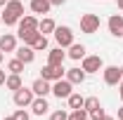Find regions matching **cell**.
<instances>
[{"label": "cell", "instance_id": "obj_1", "mask_svg": "<svg viewBox=\"0 0 123 120\" xmlns=\"http://www.w3.org/2000/svg\"><path fill=\"white\" fill-rule=\"evenodd\" d=\"M21 16H24V2L21 0H7L5 12H2V24L5 26H14V24H19Z\"/></svg>", "mask_w": 123, "mask_h": 120}, {"label": "cell", "instance_id": "obj_2", "mask_svg": "<svg viewBox=\"0 0 123 120\" xmlns=\"http://www.w3.org/2000/svg\"><path fill=\"white\" fill-rule=\"evenodd\" d=\"M80 68L85 71V73H99L102 68H104V61L99 54H85L83 59H80Z\"/></svg>", "mask_w": 123, "mask_h": 120}, {"label": "cell", "instance_id": "obj_3", "mask_svg": "<svg viewBox=\"0 0 123 120\" xmlns=\"http://www.w3.org/2000/svg\"><path fill=\"white\" fill-rule=\"evenodd\" d=\"M55 40L59 47H71L74 45V31L69 26H57L55 28Z\"/></svg>", "mask_w": 123, "mask_h": 120}, {"label": "cell", "instance_id": "obj_4", "mask_svg": "<svg viewBox=\"0 0 123 120\" xmlns=\"http://www.w3.org/2000/svg\"><path fill=\"white\" fill-rule=\"evenodd\" d=\"M71 92H74V85H71L66 78H59V80L52 82V94H55L57 99H66Z\"/></svg>", "mask_w": 123, "mask_h": 120}, {"label": "cell", "instance_id": "obj_5", "mask_svg": "<svg viewBox=\"0 0 123 120\" xmlns=\"http://www.w3.org/2000/svg\"><path fill=\"white\" fill-rule=\"evenodd\" d=\"M102 75H104V82H107L109 87H114V85L121 82L123 71H121V66H104L102 68Z\"/></svg>", "mask_w": 123, "mask_h": 120}, {"label": "cell", "instance_id": "obj_6", "mask_svg": "<svg viewBox=\"0 0 123 120\" xmlns=\"http://www.w3.org/2000/svg\"><path fill=\"white\" fill-rule=\"evenodd\" d=\"M80 31L88 33V35L97 33V31H99V16L97 14H83L80 16Z\"/></svg>", "mask_w": 123, "mask_h": 120}, {"label": "cell", "instance_id": "obj_7", "mask_svg": "<svg viewBox=\"0 0 123 120\" xmlns=\"http://www.w3.org/2000/svg\"><path fill=\"white\" fill-rule=\"evenodd\" d=\"M33 99H36L33 90L19 87V90L14 92V106H17V108H26V106H31V101H33Z\"/></svg>", "mask_w": 123, "mask_h": 120}, {"label": "cell", "instance_id": "obj_8", "mask_svg": "<svg viewBox=\"0 0 123 120\" xmlns=\"http://www.w3.org/2000/svg\"><path fill=\"white\" fill-rule=\"evenodd\" d=\"M64 75H66L64 66H50V64H45V66L40 68V78H45V80H50V82L59 80V78H64Z\"/></svg>", "mask_w": 123, "mask_h": 120}, {"label": "cell", "instance_id": "obj_9", "mask_svg": "<svg viewBox=\"0 0 123 120\" xmlns=\"http://www.w3.org/2000/svg\"><path fill=\"white\" fill-rule=\"evenodd\" d=\"M31 90H33L36 97H47V94H52V82L45 80V78H38V80H33Z\"/></svg>", "mask_w": 123, "mask_h": 120}, {"label": "cell", "instance_id": "obj_10", "mask_svg": "<svg viewBox=\"0 0 123 120\" xmlns=\"http://www.w3.org/2000/svg\"><path fill=\"white\" fill-rule=\"evenodd\" d=\"M107 26H109V33L114 38H121V33H123V14H111Z\"/></svg>", "mask_w": 123, "mask_h": 120}, {"label": "cell", "instance_id": "obj_11", "mask_svg": "<svg viewBox=\"0 0 123 120\" xmlns=\"http://www.w3.org/2000/svg\"><path fill=\"white\" fill-rule=\"evenodd\" d=\"M64 59H66L64 47H55V49L47 52V64L50 66H64Z\"/></svg>", "mask_w": 123, "mask_h": 120}, {"label": "cell", "instance_id": "obj_12", "mask_svg": "<svg viewBox=\"0 0 123 120\" xmlns=\"http://www.w3.org/2000/svg\"><path fill=\"white\" fill-rule=\"evenodd\" d=\"M85 75H88V73H85L83 68L74 66V68H69V71H66V75H64V78H66L71 85H83V82H85Z\"/></svg>", "mask_w": 123, "mask_h": 120}, {"label": "cell", "instance_id": "obj_13", "mask_svg": "<svg viewBox=\"0 0 123 120\" xmlns=\"http://www.w3.org/2000/svg\"><path fill=\"white\" fill-rule=\"evenodd\" d=\"M14 52H17V59L24 61V64H31V61L36 59V49L31 45H21V47H17Z\"/></svg>", "mask_w": 123, "mask_h": 120}, {"label": "cell", "instance_id": "obj_14", "mask_svg": "<svg viewBox=\"0 0 123 120\" xmlns=\"http://www.w3.org/2000/svg\"><path fill=\"white\" fill-rule=\"evenodd\" d=\"M47 108H50V104H47L45 97H36V99L31 101V111H33V115H45Z\"/></svg>", "mask_w": 123, "mask_h": 120}, {"label": "cell", "instance_id": "obj_15", "mask_svg": "<svg viewBox=\"0 0 123 120\" xmlns=\"http://www.w3.org/2000/svg\"><path fill=\"white\" fill-rule=\"evenodd\" d=\"M17 33H19V38H21V43H24V45H33V43H36V38L40 35V31H38V28H19Z\"/></svg>", "mask_w": 123, "mask_h": 120}, {"label": "cell", "instance_id": "obj_16", "mask_svg": "<svg viewBox=\"0 0 123 120\" xmlns=\"http://www.w3.org/2000/svg\"><path fill=\"white\" fill-rule=\"evenodd\" d=\"M29 7H31V12H33V14H47L52 5H50V0H31Z\"/></svg>", "mask_w": 123, "mask_h": 120}, {"label": "cell", "instance_id": "obj_17", "mask_svg": "<svg viewBox=\"0 0 123 120\" xmlns=\"http://www.w3.org/2000/svg\"><path fill=\"white\" fill-rule=\"evenodd\" d=\"M0 49H2V52H14L17 49V38L12 35V33L0 35Z\"/></svg>", "mask_w": 123, "mask_h": 120}, {"label": "cell", "instance_id": "obj_18", "mask_svg": "<svg viewBox=\"0 0 123 120\" xmlns=\"http://www.w3.org/2000/svg\"><path fill=\"white\" fill-rule=\"evenodd\" d=\"M5 87H7V90H12V92H17L19 87H24L21 75H19V73H10V75H7V80H5Z\"/></svg>", "mask_w": 123, "mask_h": 120}, {"label": "cell", "instance_id": "obj_19", "mask_svg": "<svg viewBox=\"0 0 123 120\" xmlns=\"http://www.w3.org/2000/svg\"><path fill=\"white\" fill-rule=\"evenodd\" d=\"M55 28H57V24H55L50 16H45V19H40V21H38V31H40L43 35H47V33H55Z\"/></svg>", "mask_w": 123, "mask_h": 120}, {"label": "cell", "instance_id": "obj_20", "mask_svg": "<svg viewBox=\"0 0 123 120\" xmlns=\"http://www.w3.org/2000/svg\"><path fill=\"white\" fill-rule=\"evenodd\" d=\"M66 57H71L74 61L83 59V57H85V45H78V43H74V45L69 47V52H66Z\"/></svg>", "mask_w": 123, "mask_h": 120}, {"label": "cell", "instance_id": "obj_21", "mask_svg": "<svg viewBox=\"0 0 123 120\" xmlns=\"http://www.w3.org/2000/svg\"><path fill=\"white\" fill-rule=\"evenodd\" d=\"M19 28H38V19L33 14H24L19 19Z\"/></svg>", "mask_w": 123, "mask_h": 120}, {"label": "cell", "instance_id": "obj_22", "mask_svg": "<svg viewBox=\"0 0 123 120\" xmlns=\"http://www.w3.org/2000/svg\"><path fill=\"white\" fill-rule=\"evenodd\" d=\"M66 101H69V108L74 111V108H83V101H85V97H80L76 92H71L69 97H66Z\"/></svg>", "mask_w": 123, "mask_h": 120}, {"label": "cell", "instance_id": "obj_23", "mask_svg": "<svg viewBox=\"0 0 123 120\" xmlns=\"http://www.w3.org/2000/svg\"><path fill=\"white\" fill-rule=\"evenodd\" d=\"M99 106H102V104H99V99H97V97H85V101H83V108H85L88 113L97 111Z\"/></svg>", "mask_w": 123, "mask_h": 120}, {"label": "cell", "instance_id": "obj_24", "mask_svg": "<svg viewBox=\"0 0 123 120\" xmlns=\"http://www.w3.org/2000/svg\"><path fill=\"white\" fill-rule=\"evenodd\" d=\"M24 66H26V64H24V61H19L17 57H14L12 61H7V71H10V73H19V75H21Z\"/></svg>", "mask_w": 123, "mask_h": 120}, {"label": "cell", "instance_id": "obj_25", "mask_svg": "<svg viewBox=\"0 0 123 120\" xmlns=\"http://www.w3.org/2000/svg\"><path fill=\"white\" fill-rule=\"evenodd\" d=\"M90 118V113L85 111V108H74L71 113H69V120H88Z\"/></svg>", "mask_w": 123, "mask_h": 120}, {"label": "cell", "instance_id": "obj_26", "mask_svg": "<svg viewBox=\"0 0 123 120\" xmlns=\"http://www.w3.org/2000/svg\"><path fill=\"white\" fill-rule=\"evenodd\" d=\"M33 49H36V52H43V49H47V38L45 35H43V33H40V35H38V38H36V43H33Z\"/></svg>", "mask_w": 123, "mask_h": 120}, {"label": "cell", "instance_id": "obj_27", "mask_svg": "<svg viewBox=\"0 0 123 120\" xmlns=\"http://www.w3.org/2000/svg\"><path fill=\"white\" fill-rule=\"evenodd\" d=\"M50 120H69V113H66V111H52V113H50Z\"/></svg>", "mask_w": 123, "mask_h": 120}, {"label": "cell", "instance_id": "obj_28", "mask_svg": "<svg viewBox=\"0 0 123 120\" xmlns=\"http://www.w3.org/2000/svg\"><path fill=\"white\" fill-rule=\"evenodd\" d=\"M12 118H14V120H31V115H29V113H26V111H24V108H17V111H14V115H12Z\"/></svg>", "mask_w": 123, "mask_h": 120}, {"label": "cell", "instance_id": "obj_29", "mask_svg": "<svg viewBox=\"0 0 123 120\" xmlns=\"http://www.w3.org/2000/svg\"><path fill=\"white\" fill-rule=\"evenodd\" d=\"M104 115H107V113H104V108L99 106L97 111H92V113H90V120H102V118H104Z\"/></svg>", "mask_w": 123, "mask_h": 120}, {"label": "cell", "instance_id": "obj_30", "mask_svg": "<svg viewBox=\"0 0 123 120\" xmlns=\"http://www.w3.org/2000/svg\"><path fill=\"white\" fill-rule=\"evenodd\" d=\"M5 80H7V73H5V68H0V87L5 85Z\"/></svg>", "mask_w": 123, "mask_h": 120}, {"label": "cell", "instance_id": "obj_31", "mask_svg": "<svg viewBox=\"0 0 123 120\" xmlns=\"http://www.w3.org/2000/svg\"><path fill=\"white\" fill-rule=\"evenodd\" d=\"M64 2H66V0H50V5H52V7H59V5H64Z\"/></svg>", "mask_w": 123, "mask_h": 120}, {"label": "cell", "instance_id": "obj_32", "mask_svg": "<svg viewBox=\"0 0 123 120\" xmlns=\"http://www.w3.org/2000/svg\"><path fill=\"white\" fill-rule=\"evenodd\" d=\"M118 97H121V101H123V85H118Z\"/></svg>", "mask_w": 123, "mask_h": 120}, {"label": "cell", "instance_id": "obj_33", "mask_svg": "<svg viewBox=\"0 0 123 120\" xmlns=\"http://www.w3.org/2000/svg\"><path fill=\"white\" fill-rule=\"evenodd\" d=\"M116 5H118V10L123 12V0H116Z\"/></svg>", "mask_w": 123, "mask_h": 120}, {"label": "cell", "instance_id": "obj_34", "mask_svg": "<svg viewBox=\"0 0 123 120\" xmlns=\"http://www.w3.org/2000/svg\"><path fill=\"white\" fill-rule=\"evenodd\" d=\"M118 120H123V106L118 108Z\"/></svg>", "mask_w": 123, "mask_h": 120}, {"label": "cell", "instance_id": "obj_35", "mask_svg": "<svg viewBox=\"0 0 123 120\" xmlns=\"http://www.w3.org/2000/svg\"><path fill=\"white\" fill-rule=\"evenodd\" d=\"M2 59H5V52H2V49H0V64H2Z\"/></svg>", "mask_w": 123, "mask_h": 120}, {"label": "cell", "instance_id": "obj_36", "mask_svg": "<svg viewBox=\"0 0 123 120\" xmlns=\"http://www.w3.org/2000/svg\"><path fill=\"white\" fill-rule=\"evenodd\" d=\"M102 120H116V118H111V115H104V118H102Z\"/></svg>", "mask_w": 123, "mask_h": 120}, {"label": "cell", "instance_id": "obj_37", "mask_svg": "<svg viewBox=\"0 0 123 120\" xmlns=\"http://www.w3.org/2000/svg\"><path fill=\"white\" fill-rule=\"evenodd\" d=\"M5 5H7V0H0V7H5Z\"/></svg>", "mask_w": 123, "mask_h": 120}, {"label": "cell", "instance_id": "obj_38", "mask_svg": "<svg viewBox=\"0 0 123 120\" xmlns=\"http://www.w3.org/2000/svg\"><path fill=\"white\" fill-rule=\"evenodd\" d=\"M5 120H14V118H12V115H10V118H5Z\"/></svg>", "mask_w": 123, "mask_h": 120}, {"label": "cell", "instance_id": "obj_39", "mask_svg": "<svg viewBox=\"0 0 123 120\" xmlns=\"http://www.w3.org/2000/svg\"><path fill=\"white\" fill-rule=\"evenodd\" d=\"M0 24H2V14H0Z\"/></svg>", "mask_w": 123, "mask_h": 120}, {"label": "cell", "instance_id": "obj_40", "mask_svg": "<svg viewBox=\"0 0 123 120\" xmlns=\"http://www.w3.org/2000/svg\"><path fill=\"white\" fill-rule=\"evenodd\" d=\"M118 85H123V78H121V82H118Z\"/></svg>", "mask_w": 123, "mask_h": 120}, {"label": "cell", "instance_id": "obj_41", "mask_svg": "<svg viewBox=\"0 0 123 120\" xmlns=\"http://www.w3.org/2000/svg\"><path fill=\"white\" fill-rule=\"evenodd\" d=\"M121 71H123V66H121Z\"/></svg>", "mask_w": 123, "mask_h": 120}, {"label": "cell", "instance_id": "obj_42", "mask_svg": "<svg viewBox=\"0 0 123 120\" xmlns=\"http://www.w3.org/2000/svg\"><path fill=\"white\" fill-rule=\"evenodd\" d=\"M121 38H123V33H121Z\"/></svg>", "mask_w": 123, "mask_h": 120}]
</instances>
